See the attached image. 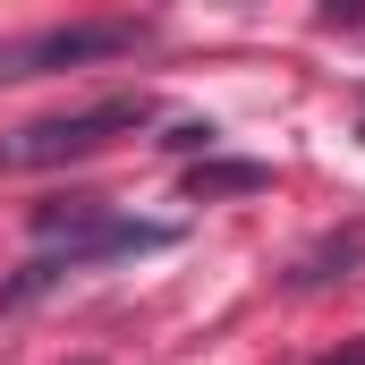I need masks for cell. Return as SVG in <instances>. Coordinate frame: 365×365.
<instances>
[{
    "instance_id": "obj_2",
    "label": "cell",
    "mask_w": 365,
    "mask_h": 365,
    "mask_svg": "<svg viewBox=\"0 0 365 365\" xmlns=\"http://www.w3.org/2000/svg\"><path fill=\"white\" fill-rule=\"evenodd\" d=\"M145 43V26H43V34H26V43H0V86H17V77H51V68H77V60H119V51H136Z\"/></svg>"
},
{
    "instance_id": "obj_1",
    "label": "cell",
    "mask_w": 365,
    "mask_h": 365,
    "mask_svg": "<svg viewBox=\"0 0 365 365\" xmlns=\"http://www.w3.org/2000/svg\"><path fill=\"white\" fill-rule=\"evenodd\" d=\"M145 119H153V102H145V93H110V102H86V110H60V119H26V128H9V136H0V170L86 162V153H102L110 136H128V128H145Z\"/></svg>"
},
{
    "instance_id": "obj_3",
    "label": "cell",
    "mask_w": 365,
    "mask_h": 365,
    "mask_svg": "<svg viewBox=\"0 0 365 365\" xmlns=\"http://www.w3.org/2000/svg\"><path fill=\"white\" fill-rule=\"evenodd\" d=\"M255 187H272V170H264V162H204V170L187 179V195L204 204V195H255Z\"/></svg>"
}]
</instances>
